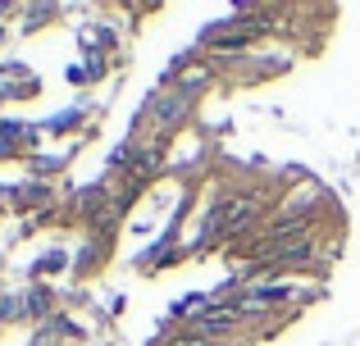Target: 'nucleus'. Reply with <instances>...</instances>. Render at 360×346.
<instances>
[{"label": "nucleus", "mask_w": 360, "mask_h": 346, "mask_svg": "<svg viewBox=\"0 0 360 346\" xmlns=\"http://www.w3.org/2000/svg\"><path fill=\"white\" fill-rule=\"evenodd\" d=\"M174 346H210V342H196V338H183V342H174Z\"/></svg>", "instance_id": "obj_2"}, {"label": "nucleus", "mask_w": 360, "mask_h": 346, "mask_svg": "<svg viewBox=\"0 0 360 346\" xmlns=\"http://www.w3.org/2000/svg\"><path fill=\"white\" fill-rule=\"evenodd\" d=\"M255 214H260V201L255 196H238V201H229L219 214L210 219V228H205V237H214V232H224V237H233V232H242V228H251L255 223Z\"/></svg>", "instance_id": "obj_1"}]
</instances>
